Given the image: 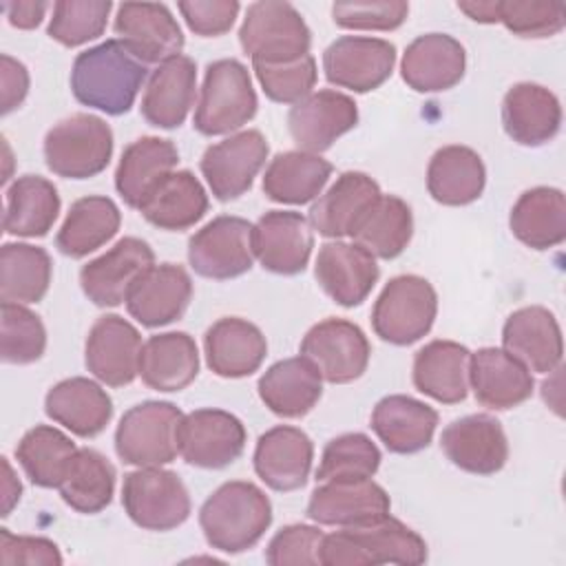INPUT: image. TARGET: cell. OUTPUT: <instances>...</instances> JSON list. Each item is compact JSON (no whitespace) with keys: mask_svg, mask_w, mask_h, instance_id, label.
<instances>
[{"mask_svg":"<svg viewBox=\"0 0 566 566\" xmlns=\"http://www.w3.org/2000/svg\"><path fill=\"white\" fill-rule=\"evenodd\" d=\"M146 75V64L119 40H104L75 57L71 91L88 108L106 115H124L133 108Z\"/></svg>","mask_w":566,"mask_h":566,"instance_id":"obj_1","label":"cell"},{"mask_svg":"<svg viewBox=\"0 0 566 566\" xmlns=\"http://www.w3.org/2000/svg\"><path fill=\"white\" fill-rule=\"evenodd\" d=\"M270 524V497L256 484L243 480L221 484L199 509V526L206 542L228 555L256 546Z\"/></svg>","mask_w":566,"mask_h":566,"instance_id":"obj_2","label":"cell"},{"mask_svg":"<svg viewBox=\"0 0 566 566\" xmlns=\"http://www.w3.org/2000/svg\"><path fill=\"white\" fill-rule=\"evenodd\" d=\"M424 562V539L391 515L363 526H343L325 535L318 548L323 566H418Z\"/></svg>","mask_w":566,"mask_h":566,"instance_id":"obj_3","label":"cell"},{"mask_svg":"<svg viewBox=\"0 0 566 566\" xmlns=\"http://www.w3.org/2000/svg\"><path fill=\"white\" fill-rule=\"evenodd\" d=\"M239 42L252 64H287L310 55L312 33L294 4L263 0L248 7Z\"/></svg>","mask_w":566,"mask_h":566,"instance_id":"obj_4","label":"cell"},{"mask_svg":"<svg viewBox=\"0 0 566 566\" xmlns=\"http://www.w3.org/2000/svg\"><path fill=\"white\" fill-rule=\"evenodd\" d=\"M256 93L248 69L232 57L210 62L203 75L192 126L197 133L228 135L256 115Z\"/></svg>","mask_w":566,"mask_h":566,"instance_id":"obj_5","label":"cell"},{"mask_svg":"<svg viewBox=\"0 0 566 566\" xmlns=\"http://www.w3.org/2000/svg\"><path fill=\"white\" fill-rule=\"evenodd\" d=\"M46 168L64 179H91L113 157L111 126L91 113H75L60 119L44 137Z\"/></svg>","mask_w":566,"mask_h":566,"instance_id":"obj_6","label":"cell"},{"mask_svg":"<svg viewBox=\"0 0 566 566\" xmlns=\"http://www.w3.org/2000/svg\"><path fill=\"white\" fill-rule=\"evenodd\" d=\"M438 314L433 285L418 274H400L378 294L371 310L376 336L391 345H411L429 334Z\"/></svg>","mask_w":566,"mask_h":566,"instance_id":"obj_7","label":"cell"},{"mask_svg":"<svg viewBox=\"0 0 566 566\" xmlns=\"http://www.w3.org/2000/svg\"><path fill=\"white\" fill-rule=\"evenodd\" d=\"M122 506L144 531H172L190 517V495L175 471L137 467L124 475Z\"/></svg>","mask_w":566,"mask_h":566,"instance_id":"obj_8","label":"cell"},{"mask_svg":"<svg viewBox=\"0 0 566 566\" xmlns=\"http://www.w3.org/2000/svg\"><path fill=\"white\" fill-rule=\"evenodd\" d=\"M179 407L166 400H146L130 407L115 429V451L124 464L161 467L177 458Z\"/></svg>","mask_w":566,"mask_h":566,"instance_id":"obj_9","label":"cell"},{"mask_svg":"<svg viewBox=\"0 0 566 566\" xmlns=\"http://www.w3.org/2000/svg\"><path fill=\"white\" fill-rule=\"evenodd\" d=\"M301 356L318 369L323 380L347 385L367 371L371 347L356 323L329 316L307 329L301 340Z\"/></svg>","mask_w":566,"mask_h":566,"instance_id":"obj_10","label":"cell"},{"mask_svg":"<svg viewBox=\"0 0 566 566\" xmlns=\"http://www.w3.org/2000/svg\"><path fill=\"white\" fill-rule=\"evenodd\" d=\"M252 261V223L241 217L221 214L188 241V263L203 279H237L250 272Z\"/></svg>","mask_w":566,"mask_h":566,"instance_id":"obj_11","label":"cell"},{"mask_svg":"<svg viewBox=\"0 0 566 566\" xmlns=\"http://www.w3.org/2000/svg\"><path fill=\"white\" fill-rule=\"evenodd\" d=\"M243 422L223 409H195L177 427L179 455L199 469H223L245 449Z\"/></svg>","mask_w":566,"mask_h":566,"instance_id":"obj_12","label":"cell"},{"mask_svg":"<svg viewBox=\"0 0 566 566\" xmlns=\"http://www.w3.org/2000/svg\"><path fill=\"white\" fill-rule=\"evenodd\" d=\"M270 146L261 130H241L223 142L208 146L201 155L199 168L208 181L210 192L219 201H232L245 195L254 177L265 166Z\"/></svg>","mask_w":566,"mask_h":566,"instance_id":"obj_13","label":"cell"},{"mask_svg":"<svg viewBox=\"0 0 566 566\" xmlns=\"http://www.w3.org/2000/svg\"><path fill=\"white\" fill-rule=\"evenodd\" d=\"M396 46L389 40L343 35L323 53V71L329 84L354 93H369L382 86L394 71Z\"/></svg>","mask_w":566,"mask_h":566,"instance_id":"obj_14","label":"cell"},{"mask_svg":"<svg viewBox=\"0 0 566 566\" xmlns=\"http://www.w3.org/2000/svg\"><path fill=\"white\" fill-rule=\"evenodd\" d=\"M150 265H155L153 248L137 237H124L111 250L82 265L80 287L93 305L117 307L126 303L133 283Z\"/></svg>","mask_w":566,"mask_h":566,"instance_id":"obj_15","label":"cell"},{"mask_svg":"<svg viewBox=\"0 0 566 566\" xmlns=\"http://www.w3.org/2000/svg\"><path fill=\"white\" fill-rule=\"evenodd\" d=\"M113 29L119 42L144 64H161L181 55L184 33L166 4L122 2Z\"/></svg>","mask_w":566,"mask_h":566,"instance_id":"obj_16","label":"cell"},{"mask_svg":"<svg viewBox=\"0 0 566 566\" xmlns=\"http://www.w3.org/2000/svg\"><path fill=\"white\" fill-rule=\"evenodd\" d=\"M142 347V336L133 323L117 314H104L86 336L84 365L99 382L124 387L139 376Z\"/></svg>","mask_w":566,"mask_h":566,"instance_id":"obj_17","label":"cell"},{"mask_svg":"<svg viewBox=\"0 0 566 566\" xmlns=\"http://www.w3.org/2000/svg\"><path fill=\"white\" fill-rule=\"evenodd\" d=\"M387 491L371 478L327 480L307 502V517L321 526H363L389 515Z\"/></svg>","mask_w":566,"mask_h":566,"instance_id":"obj_18","label":"cell"},{"mask_svg":"<svg viewBox=\"0 0 566 566\" xmlns=\"http://www.w3.org/2000/svg\"><path fill=\"white\" fill-rule=\"evenodd\" d=\"M312 248V226L301 212L270 210L252 226L254 259L272 274H301L307 268Z\"/></svg>","mask_w":566,"mask_h":566,"instance_id":"obj_19","label":"cell"},{"mask_svg":"<svg viewBox=\"0 0 566 566\" xmlns=\"http://www.w3.org/2000/svg\"><path fill=\"white\" fill-rule=\"evenodd\" d=\"M440 447L453 467L473 475H493L509 460L502 422L489 413H471L447 424Z\"/></svg>","mask_w":566,"mask_h":566,"instance_id":"obj_20","label":"cell"},{"mask_svg":"<svg viewBox=\"0 0 566 566\" xmlns=\"http://www.w3.org/2000/svg\"><path fill=\"white\" fill-rule=\"evenodd\" d=\"M358 124L356 102L340 91H316L294 104L287 113V130L305 153H323Z\"/></svg>","mask_w":566,"mask_h":566,"instance_id":"obj_21","label":"cell"},{"mask_svg":"<svg viewBox=\"0 0 566 566\" xmlns=\"http://www.w3.org/2000/svg\"><path fill=\"white\" fill-rule=\"evenodd\" d=\"M192 298V281L177 263L150 265L126 296L128 314L144 327H164L184 316Z\"/></svg>","mask_w":566,"mask_h":566,"instance_id":"obj_22","label":"cell"},{"mask_svg":"<svg viewBox=\"0 0 566 566\" xmlns=\"http://www.w3.org/2000/svg\"><path fill=\"white\" fill-rule=\"evenodd\" d=\"M314 460L310 436L290 424H276L259 436L254 447V471L272 491H296L305 486Z\"/></svg>","mask_w":566,"mask_h":566,"instance_id":"obj_23","label":"cell"},{"mask_svg":"<svg viewBox=\"0 0 566 566\" xmlns=\"http://www.w3.org/2000/svg\"><path fill=\"white\" fill-rule=\"evenodd\" d=\"M314 276L321 290L343 307L360 305L374 290L380 268L376 259L356 243L327 241L321 245Z\"/></svg>","mask_w":566,"mask_h":566,"instance_id":"obj_24","label":"cell"},{"mask_svg":"<svg viewBox=\"0 0 566 566\" xmlns=\"http://www.w3.org/2000/svg\"><path fill=\"white\" fill-rule=\"evenodd\" d=\"M502 349L517 358L528 371H555L564 354L562 329L555 314L542 305L515 310L504 321Z\"/></svg>","mask_w":566,"mask_h":566,"instance_id":"obj_25","label":"cell"},{"mask_svg":"<svg viewBox=\"0 0 566 566\" xmlns=\"http://www.w3.org/2000/svg\"><path fill=\"white\" fill-rule=\"evenodd\" d=\"M195 97L197 64L188 55H177L157 64L150 73L139 111L150 126L172 130L186 122Z\"/></svg>","mask_w":566,"mask_h":566,"instance_id":"obj_26","label":"cell"},{"mask_svg":"<svg viewBox=\"0 0 566 566\" xmlns=\"http://www.w3.org/2000/svg\"><path fill=\"white\" fill-rule=\"evenodd\" d=\"M469 387L482 407L506 411L531 398L535 380L509 352L500 347H482L471 354Z\"/></svg>","mask_w":566,"mask_h":566,"instance_id":"obj_27","label":"cell"},{"mask_svg":"<svg viewBox=\"0 0 566 566\" xmlns=\"http://www.w3.org/2000/svg\"><path fill=\"white\" fill-rule=\"evenodd\" d=\"M467 69L464 46L447 33L416 38L400 62V75L416 93H440L453 88Z\"/></svg>","mask_w":566,"mask_h":566,"instance_id":"obj_28","label":"cell"},{"mask_svg":"<svg viewBox=\"0 0 566 566\" xmlns=\"http://www.w3.org/2000/svg\"><path fill=\"white\" fill-rule=\"evenodd\" d=\"M380 195V186L369 175L347 170L312 203L310 226L325 239L352 237L360 217Z\"/></svg>","mask_w":566,"mask_h":566,"instance_id":"obj_29","label":"cell"},{"mask_svg":"<svg viewBox=\"0 0 566 566\" xmlns=\"http://www.w3.org/2000/svg\"><path fill=\"white\" fill-rule=\"evenodd\" d=\"M502 126L520 146H544L562 126L557 95L535 82L513 84L502 99Z\"/></svg>","mask_w":566,"mask_h":566,"instance_id":"obj_30","label":"cell"},{"mask_svg":"<svg viewBox=\"0 0 566 566\" xmlns=\"http://www.w3.org/2000/svg\"><path fill=\"white\" fill-rule=\"evenodd\" d=\"M369 424L387 451L409 455L431 444L438 411L418 398L394 394L376 402Z\"/></svg>","mask_w":566,"mask_h":566,"instance_id":"obj_31","label":"cell"},{"mask_svg":"<svg viewBox=\"0 0 566 566\" xmlns=\"http://www.w3.org/2000/svg\"><path fill=\"white\" fill-rule=\"evenodd\" d=\"M203 349L208 367L219 378H245L261 367L268 354V340L254 323L239 316H223L206 329Z\"/></svg>","mask_w":566,"mask_h":566,"instance_id":"obj_32","label":"cell"},{"mask_svg":"<svg viewBox=\"0 0 566 566\" xmlns=\"http://www.w3.org/2000/svg\"><path fill=\"white\" fill-rule=\"evenodd\" d=\"M46 416L80 438L99 436L113 418V400L91 378L73 376L55 382L44 398Z\"/></svg>","mask_w":566,"mask_h":566,"instance_id":"obj_33","label":"cell"},{"mask_svg":"<svg viewBox=\"0 0 566 566\" xmlns=\"http://www.w3.org/2000/svg\"><path fill=\"white\" fill-rule=\"evenodd\" d=\"M137 210L150 226L181 232L203 219L208 212V195L190 170H172L144 195Z\"/></svg>","mask_w":566,"mask_h":566,"instance_id":"obj_34","label":"cell"},{"mask_svg":"<svg viewBox=\"0 0 566 566\" xmlns=\"http://www.w3.org/2000/svg\"><path fill=\"white\" fill-rule=\"evenodd\" d=\"M261 402L281 418L307 416L323 396V378L305 356L274 363L259 378Z\"/></svg>","mask_w":566,"mask_h":566,"instance_id":"obj_35","label":"cell"},{"mask_svg":"<svg viewBox=\"0 0 566 566\" xmlns=\"http://www.w3.org/2000/svg\"><path fill=\"white\" fill-rule=\"evenodd\" d=\"M471 352L455 340H431L413 356V387L442 402L458 405L469 394Z\"/></svg>","mask_w":566,"mask_h":566,"instance_id":"obj_36","label":"cell"},{"mask_svg":"<svg viewBox=\"0 0 566 566\" xmlns=\"http://www.w3.org/2000/svg\"><path fill=\"white\" fill-rule=\"evenodd\" d=\"M199 374L197 343L186 332H164L150 336L139 356V376L155 391H181Z\"/></svg>","mask_w":566,"mask_h":566,"instance_id":"obj_37","label":"cell"},{"mask_svg":"<svg viewBox=\"0 0 566 566\" xmlns=\"http://www.w3.org/2000/svg\"><path fill=\"white\" fill-rule=\"evenodd\" d=\"M486 184L482 157L469 146H442L427 166V190L442 206H467L480 199Z\"/></svg>","mask_w":566,"mask_h":566,"instance_id":"obj_38","label":"cell"},{"mask_svg":"<svg viewBox=\"0 0 566 566\" xmlns=\"http://www.w3.org/2000/svg\"><path fill=\"white\" fill-rule=\"evenodd\" d=\"M513 237L533 250H548L566 239V199L559 188L535 186L524 190L511 208Z\"/></svg>","mask_w":566,"mask_h":566,"instance_id":"obj_39","label":"cell"},{"mask_svg":"<svg viewBox=\"0 0 566 566\" xmlns=\"http://www.w3.org/2000/svg\"><path fill=\"white\" fill-rule=\"evenodd\" d=\"M57 188L40 175H22L4 192L2 230L11 237L35 239L49 234L60 214Z\"/></svg>","mask_w":566,"mask_h":566,"instance_id":"obj_40","label":"cell"},{"mask_svg":"<svg viewBox=\"0 0 566 566\" xmlns=\"http://www.w3.org/2000/svg\"><path fill=\"white\" fill-rule=\"evenodd\" d=\"M332 177V164L305 150H285L270 159L263 175V192L276 203H310Z\"/></svg>","mask_w":566,"mask_h":566,"instance_id":"obj_41","label":"cell"},{"mask_svg":"<svg viewBox=\"0 0 566 566\" xmlns=\"http://www.w3.org/2000/svg\"><path fill=\"white\" fill-rule=\"evenodd\" d=\"M179 150L170 139L139 137L130 142L115 170V188L128 208H139L144 195L168 172L175 170Z\"/></svg>","mask_w":566,"mask_h":566,"instance_id":"obj_42","label":"cell"},{"mask_svg":"<svg viewBox=\"0 0 566 566\" xmlns=\"http://www.w3.org/2000/svg\"><path fill=\"white\" fill-rule=\"evenodd\" d=\"M122 223V212L113 199L91 195L77 199L55 237V248L71 259H84L108 243Z\"/></svg>","mask_w":566,"mask_h":566,"instance_id":"obj_43","label":"cell"},{"mask_svg":"<svg viewBox=\"0 0 566 566\" xmlns=\"http://www.w3.org/2000/svg\"><path fill=\"white\" fill-rule=\"evenodd\" d=\"M413 234V214L396 195H380L356 223L352 239L374 259H396Z\"/></svg>","mask_w":566,"mask_h":566,"instance_id":"obj_44","label":"cell"},{"mask_svg":"<svg viewBox=\"0 0 566 566\" xmlns=\"http://www.w3.org/2000/svg\"><path fill=\"white\" fill-rule=\"evenodd\" d=\"M75 453V442L49 424H35L20 438L15 447L18 464L40 489H57L66 478Z\"/></svg>","mask_w":566,"mask_h":566,"instance_id":"obj_45","label":"cell"},{"mask_svg":"<svg viewBox=\"0 0 566 566\" xmlns=\"http://www.w3.org/2000/svg\"><path fill=\"white\" fill-rule=\"evenodd\" d=\"M53 263L44 248L4 243L0 250V298L4 303H38L51 285Z\"/></svg>","mask_w":566,"mask_h":566,"instance_id":"obj_46","label":"cell"},{"mask_svg":"<svg viewBox=\"0 0 566 566\" xmlns=\"http://www.w3.org/2000/svg\"><path fill=\"white\" fill-rule=\"evenodd\" d=\"M66 506L77 513L93 515L104 511L115 491V467L95 449H77L71 469L57 486Z\"/></svg>","mask_w":566,"mask_h":566,"instance_id":"obj_47","label":"cell"},{"mask_svg":"<svg viewBox=\"0 0 566 566\" xmlns=\"http://www.w3.org/2000/svg\"><path fill=\"white\" fill-rule=\"evenodd\" d=\"M0 358L9 365H29L42 358L46 349V329L42 318L22 303L0 305Z\"/></svg>","mask_w":566,"mask_h":566,"instance_id":"obj_48","label":"cell"},{"mask_svg":"<svg viewBox=\"0 0 566 566\" xmlns=\"http://www.w3.org/2000/svg\"><path fill=\"white\" fill-rule=\"evenodd\" d=\"M380 467V451L365 433H343L332 438L321 455L316 480H363L374 478Z\"/></svg>","mask_w":566,"mask_h":566,"instance_id":"obj_49","label":"cell"},{"mask_svg":"<svg viewBox=\"0 0 566 566\" xmlns=\"http://www.w3.org/2000/svg\"><path fill=\"white\" fill-rule=\"evenodd\" d=\"M111 9L108 0H57L46 33L62 46H82L104 33Z\"/></svg>","mask_w":566,"mask_h":566,"instance_id":"obj_50","label":"cell"},{"mask_svg":"<svg viewBox=\"0 0 566 566\" xmlns=\"http://www.w3.org/2000/svg\"><path fill=\"white\" fill-rule=\"evenodd\" d=\"M497 22H502L517 38H551L566 24L562 2L542 0H500Z\"/></svg>","mask_w":566,"mask_h":566,"instance_id":"obj_51","label":"cell"},{"mask_svg":"<svg viewBox=\"0 0 566 566\" xmlns=\"http://www.w3.org/2000/svg\"><path fill=\"white\" fill-rule=\"evenodd\" d=\"M252 69L265 97L292 106L312 93L318 77L316 60L312 55L287 64H252Z\"/></svg>","mask_w":566,"mask_h":566,"instance_id":"obj_52","label":"cell"},{"mask_svg":"<svg viewBox=\"0 0 566 566\" xmlns=\"http://www.w3.org/2000/svg\"><path fill=\"white\" fill-rule=\"evenodd\" d=\"M409 15L405 0H367L332 4V20L340 29L352 31H394Z\"/></svg>","mask_w":566,"mask_h":566,"instance_id":"obj_53","label":"cell"},{"mask_svg":"<svg viewBox=\"0 0 566 566\" xmlns=\"http://www.w3.org/2000/svg\"><path fill=\"white\" fill-rule=\"evenodd\" d=\"M325 533L312 524L283 526L265 548V562L272 566H316Z\"/></svg>","mask_w":566,"mask_h":566,"instance_id":"obj_54","label":"cell"},{"mask_svg":"<svg viewBox=\"0 0 566 566\" xmlns=\"http://www.w3.org/2000/svg\"><path fill=\"white\" fill-rule=\"evenodd\" d=\"M177 9L192 33L219 38L232 29L241 4L234 0H181Z\"/></svg>","mask_w":566,"mask_h":566,"instance_id":"obj_55","label":"cell"},{"mask_svg":"<svg viewBox=\"0 0 566 566\" xmlns=\"http://www.w3.org/2000/svg\"><path fill=\"white\" fill-rule=\"evenodd\" d=\"M0 562L4 566H15V564L60 566L62 553L57 544L46 537L13 535L9 528H0Z\"/></svg>","mask_w":566,"mask_h":566,"instance_id":"obj_56","label":"cell"},{"mask_svg":"<svg viewBox=\"0 0 566 566\" xmlns=\"http://www.w3.org/2000/svg\"><path fill=\"white\" fill-rule=\"evenodd\" d=\"M0 88H2V106L0 113L9 115L20 108L29 93V71L15 57L2 53L0 55Z\"/></svg>","mask_w":566,"mask_h":566,"instance_id":"obj_57","label":"cell"},{"mask_svg":"<svg viewBox=\"0 0 566 566\" xmlns=\"http://www.w3.org/2000/svg\"><path fill=\"white\" fill-rule=\"evenodd\" d=\"M49 9V2L42 0H18V2H2V11L11 27L15 29H35L44 13Z\"/></svg>","mask_w":566,"mask_h":566,"instance_id":"obj_58","label":"cell"},{"mask_svg":"<svg viewBox=\"0 0 566 566\" xmlns=\"http://www.w3.org/2000/svg\"><path fill=\"white\" fill-rule=\"evenodd\" d=\"M2 471H4V475H2V513H0V515L7 517V515L13 511V506L20 502L22 484H20V480L15 478L13 467L9 464L7 458H2Z\"/></svg>","mask_w":566,"mask_h":566,"instance_id":"obj_59","label":"cell"},{"mask_svg":"<svg viewBox=\"0 0 566 566\" xmlns=\"http://www.w3.org/2000/svg\"><path fill=\"white\" fill-rule=\"evenodd\" d=\"M458 9L467 13L473 22L493 24L497 22V9L500 0H473V2H458Z\"/></svg>","mask_w":566,"mask_h":566,"instance_id":"obj_60","label":"cell"}]
</instances>
